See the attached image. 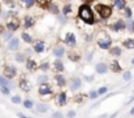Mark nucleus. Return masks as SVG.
Wrapping results in <instances>:
<instances>
[{
	"label": "nucleus",
	"instance_id": "f257e3e1",
	"mask_svg": "<svg viewBox=\"0 0 134 118\" xmlns=\"http://www.w3.org/2000/svg\"><path fill=\"white\" fill-rule=\"evenodd\" d=\"M77 18L85 23V25H89V26H92L98 22V18L95 16V12H94V8L92 5H89V4H81L77 9Z\"/></svg>",
	"mask_w": 134,
	"mask_h": 118
},
{
	"label": "nucleus",
	"instance_id": "f03ea898",
	"mask_svg": "<svg viewBox=\"0 0 134 118\" xmlns=\"http://www.w3.org/2000/svg\"><path fill=\"white\" fill-rule=\"evenodd\" d=\"M95 16L99 21H108L113 14V7L105 3H95L92 5Z\"/></svg>",
	"mask_w": 134,
	"mask_h": 118
},
{
	"label": "nucleus",
	"instance_id": "7ed1b4c3",
	"mask_svg": "<svg viewBox=\"0 0 134 118\" xmlns=\"http://www.w3.org/2000/svg\"><path fill=\"white\" fill-rule=\"evenodd\" d=\"M95 44L102 51H108L113 45V39L105 30H99L95 34Z\"/></svg>",
	"mask_w": 134,
	"mask_h": 118
},
{
	"label": "nucleus",
	"instance_id": "20e7f679",
	"mask_svg": "<svg viewBox=\"0 0 134 118\" xmlns=\"http://www.w3.org/2000/svg\"><path fill=\"white\" fill-rule=\"evenodd\" d=\"M61 43L69 49L70 48H76L77 47V35H76V33H73L72 30L65 31L61 35Z\"/></svg>",
	"mask_w": 134,
	"mask_h": 118
},
{
	"label": "nucleus",
	"instance_id": "39448f33",
	"mask_svg": "<svg viewBox=\"0 0 134 118\" xmlns=\"http://www.w3.org/2000/svg\"><path fill=\"white\" fill-rule=\"evenodd\" d=\"M108 30L112 33H117L121 34L122 31H126V25H125V18H116L112 22H109L107 25Z\"/></svg>",
	"mask_w": 134,
	"mask_h": 118
},
{
	"label": "nucleus",
	"instance_id": "423d86ee",
	"mask_svg": "<svg viewBox=\"0 0 134 118\" xmlns=\"http://www.w3.org/2000/svg\"><path fill=\"white\" fill-rule=\"evenodd\" d=\"M5 27H7V30H9V31H12V33H16V31H18L20 30V27H21V20L16 16V14H12L10 17H8L7 20H5Z\"/></svg>",
	"mask_w": 134,
	"mask_h": 118
},
{
	"label": "nucleus",
	"instance_id": "0eeeda50",
	"mask_svg": "<svg viewBox=\"0 0 134 118\" xmlns=\"http://www.w3.org/2000/svg\"><path fill=\"white\" fill-rule=\"evenodd\" d=\"M1 72H3L4 77H7L9 79H14L18 75V69L13 64H10V62H5L3 65V68H1Z\"/></svg>",
	"mask_w": 134,
	"mask_h": 118
},
{
	"label": "nucleus",
	"instance_id": "6e6552de",
	"mask_svg": "<svg viewBox=\"0 0 134 118\" xmlns=\"http://www.w3.org/2000/svg\"><path fill=\"white\" fill-rule=\"evenodd\" d=\"M83 86V82L82 78L78 77V75H72L70 78L68 79V87H69V91L70 92H77L82 88Z\"/></svg>",
	"mask_w": 134,
	"mask_h": 118
},
{
	"label": "nucleus",
	"instance_id": "1a4fd4ad",
	"mask_svg": "<svg viewBox=\"0 0 134 118\" xmlns=\"http://www.w3.org/2000/svg\"><path fill=\"white\" fill-rule=\"evenodd\" d=\"M66 47L60 42V43H56L53 47H52V49H51V55H52V57H55V58H64L65 56H66Z\"/></svg>",
	"mask_w": 134,
	"mask_h": 118
},
{
	"label": "nucleus",
	"instance_id": "9d476101",
	"mask_svg": "<svg viewBox=\"0 0 134 118\" xmlns=\"http://www.w3.org/2000/svg\"><path fill=\"white\" fill-rule=\"evenodd\" d=\"M51 95H53V87L49 82L43 83V84H39L38 86V96L39 97H49Z\"/></svg>",
	"mask_w": 134,
	"mask_h": 118
},
{
	"label": "nucleus",
	"instance_id": "9b49d317",
	"mask_svg": "<svg viewBox=\"0 0 134 118\" xmlns=\"http://www.w3.org/2000/svg\"><path fill=\"white\" fill-rule=\"evenodd\" d=\"M35 23H37V20H35V17L31 16V14H25V16L21 18V25H22L24 30L34 29V27H35Z\"/></svg>",
	"mask_w": 134,
	"mask_h": 118
},
{
	"label": "nucleus",
	"instance_id": "f8f14e48",
	"mask_svg": "<svg viewBox=\"0 0 134 118\" xmlns=\"http://www.w3.org/2000/svg\"><path fill=\"white\" fill-rule=\"evenodd\" d=\"M72 64H78L82 60V53L80 51H77L76 48H70L66 51V56H65Z\"/></svg>",
	"mask_w": 134,
	"mask_h": 118
},
{
	"label": "nucleus",
	"instance_id": "ddd939ff",
	"mask_svg": "<svg viewBox=\"0 0 134 118\" xmlns=\"http://www.w3.org/2000/svg\"><path fill=\"white\" fill-rule=\"evenodd\" d=\"M5 45H7V49H8L9 52H17V51H20V48H21V38L14 35L12 39H9L5 43Z\"/></svg>",
	"mask_w": 134,
	"mask_h": 118
},
{
	"label": "nucleus",
	"instance_id": "4468645a",
	"mask_svg": "<svg viewBox=\"0 0 134 118\" xmlns=\"http://www.w3.org/2000/svg\"><path fill=\"white\" fill-rule=\"evenodd\" d=\"M33 83L30 82V79L27 78L26 75H24V77H21L20 80H18V88L22 91V92H30L31 90H33Z\"/></svg>",
	"mask_w": 134,
	"mask_h": 118
},
{
	"label": "nucleus",
	"instance_id": "2eb2a0df",
	"mask_svg": "<svg viewBox=\"0 0 134 118\" xmlns=\"http://www.w3.org/2000/svg\"><path fill=\"white\" fill-rule=\"evenodd\" d=\"M55 104H56V107H59V108L65 107V105L68 104V93H66L65 91L57 92L56 96H55Z\"/></svg>",
	"mask_w": 134,
	"mask_h": 118
},
{
	"label": "nucleus",
	"instance_id": "dca6fc26",
	"mask_svg": "<svg viewBox=\"0 0 134 118\" xmlns=\"http://www.w3.org/2000/svg\"><path fill=\"white\" fill-rule=\"evenodd\" d=\"M31 48H33L34 53L43 55L46 52V42L43 39H35L34 43H33V45H31Z\"/></svg>",
	"mask_w": 134,
	"mask_h": 118
},
{
	"label": "nucleus",
	"instance_id": "f3484780",
	"mask_svg": "<svg viewBox=\"0 0 134 118\" xmlns=\"http://www.w3.org/2000/svg\"><path fill=\"white\" fill-rule=\"evenodd\" d=\"M52 79H53L55 84H56L59 88H64V87L68 86V79H66V77H65L63 73H56V74L52 77Z\"/></svg>",
	"mask_w": 134,
	"mask_h": 118
},
{
	"label": "nucleus",
	"instance_id": "a211bd4d",
	"mask_svg": "<svg viewBox=\"0 0 134 118\" xmlns=\"http://www.w3.org/2000/svg\"><path fill=\"white\" fill-rule=\"evenodd\" d=\"M108 70H109V64H107V62H104V61H99V62H96L95 66H94V72H95L96 74H99V75L107 74Z\"/></svg>",
	"mask_w": 134,
	"mask_h": 118
},
{
	"label": "nucleus",
	"instance_id": "6ab92c4d",
	"mask_svg": "<svg viewBox=\"0 0 134 118\" xmlns=\"http://www.w3.org/2000/svg\"><path fill=\"white\" fill-rule=\"evenodd\" d=\"M51 65H52V70H53L55 73H64V72L66 70L63 58H55V60L51 62Z\"/></svg>",
	"mask_w": 134,
	"mask_h": 118
},
{
	"label": "nucleus",
	"instance_id": "aec40b11",
	"mask_svg": "<svg viewBox=\"0 0 134 118\" xmlns=\"http://www.w3.org/2000/svg\"><path fill=\"white\" fill-rule=\"evenodd\" d=\"M25 68H26V70L27 72H30V73H33V72H35L37 69H39V62L34 58V57H27V60H26V62H25Z\"/></svg>",
	"mask_w": 134,
	"mask_h": 118
},
{
	"label": "nucleus",
	"instance_id": "412c9836",
	"mask_svg": "<svg viewBox=\"0 0 134 118\" xmlns=\"http://www.w3.org/2000/svg\"><path fill=\"white\" fill-rule=\"evenodd\" d=\"M47 12H49L51 14H53V16L56 17L57 14H60V13H61V7L59 5V3H57V1L51 0V1H49V4H48V7H47Z\"/></svg>",
	"mask_w": 134,
	"mask_h": 118
},
{
	"label": "nucleus",
	"instance_id": "4be33fe9",
	"mask_svg": "<svg viewBox=\"0 0 134 118\" xmlns=\"http://www.w3.org/2000/svg\"><path fill=\"white\" fill-rule=\"evenodd\" d=\"M17 4L21 8H24L26 10H30L38 4V0H17Z\"/></svg>",
	"mask_w": 134,
	"mask_h": 118
},
{
	"label": "nucleus",
	"instance_id": "5701e85b",
	"mask_svg": "<svg viewBox=\"0 0 134 118\" xmlns=\"http://www.w3.org/2000/svg\"><path fill=\"white\" fill-rule=\"evenodd\" d=\"M20 38L21 40L25 43V44H27V45H33V43H34V37L27 31V30H24V31H21L20 33Z\"/></svg>",
	"mask_w": 134,
	"mask_h": 118
},
{
	"label": "nucleus",
	"instance_id": "b1692460",
	"mask_svg": "<svg viewBox=\"0 0 134 118\" xmlns=\"http://www.w3.org/2000/svg\"><path fill=\"white\" fill-rule=\"evenodd\" d=\"M108 55L113 58H119L121 57L122 55V47L121 45H112L109 49H108Z\"/></svg>",
	"mask_w": 134,
	"mask_h": 118
},
{
	"label": "nucleus",
	"instance_id": "393cba45",
	"mask_svg": "<svg viewBox=\"0 0 134 118\" xmlns=\"http://www.w3.org/2000/svg\"><path fill=\"white\" fill-rule=\"evenodd\" d=\"M13 58H14V61H16L17 64H21V65H22V64L26 62L27 56H26V53H25L24 51H17V52H14Z\"/></svg>",
	"mask_w": 134,
	"mask_h": 118
},
{
	"label": "nucleus",
	"instance_id": "a878e982",
	"mask_svg": "<svg viewBox=\"0 0 134 118\" xmlns=\"http://www.w3.org/2000/svg\"><path fill=\"white\" fill-rule=\"evenodd\" d=\"M109 70H111L112 73H115V74H119V73L122 72V66H121V64L117 61V58H113V60L109 62Z\"/></svg>",
	"mask_w": 134,
	"mask_h": 118
},
{
	"label": "nucleus",
	"instance_id": "bb28decb",
	"mask_svg": "<svg viewBox=\"0 0 134 118\" xmlns=\"http://www.w3.org/2000/svg\"><path fill=\"white\" fill-rule=\"evenodd\" d=\"M73 12H74V7H73L72 3H63V5H61V13L63 14L70 16V14H73Z\"/></svg>",
	"mask_w": 134,
	"mask_h": 118
},
{
	"label": "nucleus",
	"instance_id": "cd10ccee",
	"mask_svg": "<svg viewBox=\"0 0 134 118\" xmlns=\"http://www.w3.org/2000/svg\"><path fill=\"white\" fill-rule=\"evenodd\" d=\"M112 7L120 12H122L126 7H128V1L126 0H112Z\"/></svg>",
	"mask_w": 134,
	"mask_h": 118
},
{
	"label": "nucleus",
	"instance_id": "c85d7f7f",
	"mask_svg": "<svg viewBox=\"0 0 134 118\" xmlns=\"http://www.w3.org/2000/svg\"><path fill=\"white\" fill-rule=\"evenodd\" d=\"M0 86H7V87H9L10 90H13V88L16 87L14 83H13V79L7 78V77H4L3 74H0Z\"/></svg>",
	"mask_w": 134,
	"mask_h": 118
},
{
	"label": "nucleus",
	"instance_id": "c756f323",
	"mask_svg": "<svg viewBox=\"0 0 134 118\" xmlns=\"http://www.w3.org/2000/svg\"><path fill=\"white\" fill-rule=\"evenodd\" d=\"M34 109L37 113H47L49 110V105L47 103H38V104H35Z\"/></svg>",
	"mask_w": 134,
	"mask_h": 118
},
{
	"label": "nucleus",
	"instance_id": "7c9ffc66",
	"mask_svg": "<svg viewBox=\"0 0 134 118\" xmlns=\"http://www.w3.org/2000/svg\"><path fill=\"white\" fill-rule=\"evenodd\" d=\"M121 45L125 49H134V38H132V37L125 38V39L121 42Z\"/></svg>",
	"mask_w": 134,
	"mask_h": 118
},
{
	"label": "nucleus",
	"instance_id": "2f4dec72",
	"mask_svg": "<svg viewBox=\"0 0 134 118\" xmlns=\"http://www.w3.org/2000/svg\"><path fill=\"white\" fill-rule=\"evenodd\" d=\"M94 56H95V49H94V48H87V49L85 51L83 58H85V61H86L87 64H90V62H92Z\"/></svg>",
	"mask_w": 134,
	"mask_h": 118
},
{
	"label": "nucleus",
	"instance_id": "473e14b6",
	"mask_svg": "<svg viewBox=\"0 0 134 118\" xmlns=\"http://www.w3.org/2000/svg\"><path fill=\"white\" fill-rule=\"evenodd\" d=\"M49 80V77L47 73H43V74H38L37 78H35V83L39 86V84H43V83H47Z\"/></svg>",
	"mask_w": 134,
	"mask_h": 118
},
{
	"label": "nucleus",
	"instance_id": "72a5a7b5",
	"mask_svg": "<svg viewBox=\"0 0 134 118\" xmlns=\"http://www.w3.org/2000/svg\"><path fill=\"white\" fill-rule=\"evenodd\" d=\"M39 69H41L43 73H47L49 69H52V65H51V62H49L48 60H43V61L39 62Z\"/></svg>",
	"mask_w": 134,
	"mask_h": 118
},
{
	"label": "nucleus",
	"instance_id": "f704fd0d",
	"mask_svg": "<svg viewBox=\"0 0 134 118\" xmlns=\"http://www.w3.org/2000/svg\"><path fill=\"white\" fill-rule=\"evenodd\" d=\"M22 107L25 108V109H29V110H33V108L35 107V103L31 100V99H25V100H22Z\"/></svg>",
	"mask_w": 134,
	"mask_h": 118
},
{
	"label": "nucleus",
	"instance_id": "c9c22d12",
	"mask_svg": "<svg viewBox=\"0 0 134 118\" xmlns=\"http://www.w3.org/2000/svg\"><path fill=\"white\" fill-rule=\"evenodd\" d=\"M122 16H124V18L125 20H129V18H133V16H134V12H133V8L132 7H126L124 10H122Z\"/></svg>",
	"mask_w": 134,
	"mask_h": 118
},
{
	"label": "nucleus",
	"instance_id": "e433bc0d",
	"mask_svg": "<svg viewBox=\"0 0 134 118\" xmlns=\"http://www.w3.org/2000/svg\"><path fill=\"white\" fill-rule=\"evenodd\" d=\"M56 20H57V22H59L60 25H66V23L69 22V16H65V14L60 13V14L56 16Z\"/></svg>",
	"mask_w": 134,
	"mask_h": 118
},
{
	"label": "nucleus",
	"instance_id": "4c0bfd02",
	"mask_svg": "<svg viewBox=\"0 0 134 118\" xmlns=\"http://www.w3.org/2000/svg\"><path fill=\"white\" fill-rule=\"evenodd\" d=\"M125 25H126V31H129V33H133V29H134V18L125 20Z\"/></svg>",
	"mask_w": 134,
	"mask_h": 118
},
{
	"label": "nucleus",
	"instance_id": "58836bf2",
	"mask_svg": "<svg viewBox=\"0 0 134 118\" xmlns=\"http://www.w3.org/2000/svg\"><path fill=\"white\" fill-rule=\"evenodd\" d=\"M94 79H95V72H94V73H91V74L83 72V80H85V82H87V83H92V82H94Z\"/></svg>",
	"mask_w": 134,
	"mask_h": 118
},
{
	"label": "nucleus",
	"instance_id": "ea45409f",
	"mask_svg": "<svg viewBox=\"0 0 134 118\" xmlns=\"http://www.w3.org/2000/svg\"><path fill=\"white\" fill-rule=\"evenodd\" d=\"M10 101L16 105H20V104H22V97H21V95H12Z\"/></svg>",
	"mask_w": 134,
	"mask_h": 118
},
{
	"label": "nucleus",
	"instance_id": "a19ab883",
	"mask_svg": "<svg viewBox=\"0 0 134 118\" xmlns=\"http://www.w3.org/2000/svg\"><path fill=\"white\" fill-rule=\"evenodd\" d=\"M0 93L3 95V96H10V88L9 87H7V86H0Z\"/></svg>",
	"mask_w": 134,
	"mask_h": 118
},
{
	"label": "nucleus",
	"instance_id": "79ce46f5",
	"mask_svg": "<svg viewBox=\"0 0 134 118\" xmlns=\"http://www.w3.org/2000/svg\"><path fill=\"white\" fill-rule=\"evenodd\" d=\"M1 3L4 5H7L8 8H14L17 4V0H1Z\"/></svg>",
	"mask_w": 134,
	"mask_h": 118
},
{
	"label": "nucleus",
	"instance_id": "37998d69",
	"mask_svg": "<svg viewBox=\"0 0 134 118\" xmlns=\"http://www.w3.org/2000/svg\"><path fill=\"white\" fill-rule=\"evenodd\" d=\"M13 37H14V33H12V31H9V30H8V31H7V33H5V34H4V35L1 37V39H3L4 42H5V43H7L8 40L12 39Z\"/></svg>",
	"mask_w": 134,
	"mask_h": 118
},
{
	"label": "nucleus",
	"instance_id": "c03bdc74",
	"mask_svg": "<svg viewBox=\"0 0 134 118\" xmlns=\"http://www.w3.org/2000/svg\"><path fill=\"white\" fill-rule=\"evenodd\" d=\"M89 99L90 100H96L98 97H99V93H98V90H91L89 93Z\"/></svg>",
	"mask_w": 134,
	"mask_h": 118
},
{
	"label": "nucleus",
	"instance_id": "a18cd8bd",
	"mask_svg": "<svg viewBox=\"0 0 134 118\" xmlns=\"http://www.w3.org/2000/svg\"><path fill=\"white\" fill-rule=\"evenodd\" d=\"M133 78V74H132V72L130 70H126V72H124V74H122V79L125 80V82H129V80H132Z\"/></svg>",
	"mask_w": 134,
	"mask_h": 118
},
{
	"label": "nucleus",
	"instance_id": "49530a36",
	"mask_svg": "<svg viewBox=\"0 0 134 118\" xmlns=\"http://www.w3.org/2000/svg\"><path fill=\"white\" fill-rule=\"evenodd\" d=\"M107 92H108V87H107V86H102V87L98 88V93H99V96H100V95H104V93H107Z\"/></svg>",
	"mask_w": 134,
	"mask_h": 118
},
{
	"label": "nucleus",
	"instance_id": "de8ad7c7",
	"mask_svg": "<svg viewBox=\"0 0 134 118\" xmlns=\"http://www.w3.org/2000/svg\"><path fill=\"white\" fill-rule=\"evenodd\" d=\"M51 118H65V114L57 110V112H53V113L51 114Z\"/></svg>",
	"mask_w": 134,
	"mask_h": 118
},
{
	"label": "nucleus",
	"instance_id": "09e8293b",
	"mask_svg": "<svg viewBox=\"0 0 134 118\" xmlns=\"http://www.w3.org/2000/svg\"><path fill=\"white\" fill-rule=\"evenodd\" d=\"M76 116H77V112L73 110V109H70V110H68V113L65 114V118H76Z\"/></svg>",
	"mask_w": 134,
	"mask_h": 118
},
{
	"label": "nucleus",
	"instance_id": "8fccbe9b",
	"mask_svg": "<svg viewBox=\"0 0 134 118\" xmlns=\"http://www.w3.org/2000/svg\"><path fill=\"white\" fill-rule=\"evenodd\" d=\"M7 31H8V30H7V27H5V25L0 22V37H3V35H4V34H5Z\"/></svg>",
	"mask_w": 134,
	"mask_h": 118
},
{
	"label": "nucleus",
	"instance_id": "3c124183",
	"mask_svg": "<svg viewBox=\"0 0 134 118\" xmlns=\"http://www.w3.org/2000/svg\"><path fill=\"white\" fill-rule=\"evenodd\" d=\"M82 3L81 4H89V5H94L95 4V0H81Z\"/></svg>",
	"mask_w": 134,
	"mask_h": 118
},
{
	"label": "nucleus",
	"instance_id": "603ef678",
	"mask_svg": "<svg viewBox=\"0 0 134 118\" xmlns=\"http://www.w3.org/2000/svg\"><path fill=\"white\" fill-rule=\"evenodd\" d=\"M17 117H18V118H33V117H27L26 114H24V113H20V112L17 113Z\"/></svg>",
	"mask_w": 134,
	"mask_h": 118
},
{
	"label": "nucleus",
	"instance_id": "864d4df0",
	"mask_svg": "<svg viewBox=\"0 0 134 118\" xmlns=\"http://www.w3.org/2000/svg\"><path fill=\"white\" fill-rule=\"evenodd\" d=\"M109 117V114H107V113H104V114H100L98 118H108Z\"/></svg>",
	"mask_w": 134,
	"mask_h": 118
},
{
	"label": "nucleus",
	"instance_id": "5fc2aeb1",
	"mask_svg": "<svg viewBox=\"0 0 134 118\" xmlns=\"http://www.w3.org/2000/svg\"><path fill=\"white\" fill-rule=\"evenodd\" d=\"M129 114H130V116H134V107H133V108H132V109H130V112H129Z\"/></svg>",
	"mask_w": 134,
	"mask_h": 118
},
{
	"label": "nucleus",
	"instance_id": "6e6d98bb",
	"mask_svg": "<svg viewBox=\"0 0 134 118\" xmlns=\"http://www.w3.org/2000/svg\"><path fill=\"white\" fill-rule=\"evenodd\" d=\"M60 1H63V3H72V0H60Z\"/></svg>",
	"mask_w": 134,
	"mask_h": 118
},
{
	"label": "nucleus",
	"instance_id": "4d7b16f0",
	"mask_svg": "<svg viewBox=\"0 0 134 118\" xmlns=\"http://www.w3.org/2000/svg\"><path fill=\"white\" fill-rule=\"evenodd\" d=\"M1 4H3V3H1V0H0V16H1V10H3V9H1Z\"/></svg>",
	"mask_w": 134,
	"mask_h": 118
},
{
	"label": "nucleus",
	"instance_id": "13d9d810",
	"mask_svg": "<svg viewBox=\"0 0 134 118\" xmlns=\"http://www.w3.org/2000/svg\"><path fill=\"white\" fill-rule=\"evenodd\" d=\"M130 64H132V65H134V56L132 57V61H130Z\"/></svg>",
	"mask_w": 134,
	"mask_h": 118
},
{
	"label": "nucleus",
	"instance_id": "bf43d9fd",
	"mask_svg": "<svg viewBox=\"0 0 134 118\" xmlns=\"http://www.w3.org/2000/svg\"><path fill=\"white\" fill-rule=\"evenodd\" d=\"M0 48H1V39H0Z\"/></svg>",
	"mask_w": 134,
	"mask_h": 118
},
{
	"label": "nucleus",
	"instance_id": "052dcab7",
	"mask_svg": "<svg viewBox=\"0 0 134 118\" xmlns=\"http://www.w3.org/2000/svg\"><path fill=\"white\" fill-rule=\"evenodd\" d=\"M0 72H1V66H0Z\"/></svg>",
	"mask_w": 134,
	"mask_h": 118
},
{
	"label": "nucleus",
	"instance_id": "680f3d73",
	"mask_svg": "<svg viewBox=\"0 0 134 118\" xmlns=\"http://www.w3.org/2000/svg\"><path fill=\"white\" fill-rule=\"evenodd\" d=\"M133 34H134V29H133Z\"/></svg>",
	"mask_w": 134,
	"mask_h": 118
},
{
	"label": "nucleus",
	"instance_id": "e2e57ef3",
	"mask_svg": "<svg viewBox=\"0 0 134 118\" xmlns=\"http://www.w3.org/2000/svg\"><path fill=\"white\" fill-rule=\"evenodd\" d=\"M133 92H134V90H133Z\"/></svg>",
	"mask_w": 134,
	"mask_h": 118
}]
</instances>
